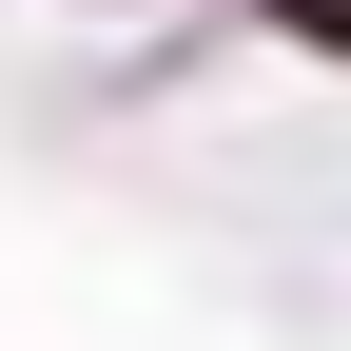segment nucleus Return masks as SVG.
Wrapping results in <instances>:
<instances>
[{"instance_id":"nucleus-1","label":"nucleus","mask_w":351,"mask_h":351,"mask_svg":"<svg viewBox=\"0 0 351 351\" xmlns=\"http://www.w3.org/2000/svg\"><path fill=\"white\" fill-rule=\"evenodd\" d=\"M293 20H313V39H351V0H293Z\"/></svg>"}]
</instances>
